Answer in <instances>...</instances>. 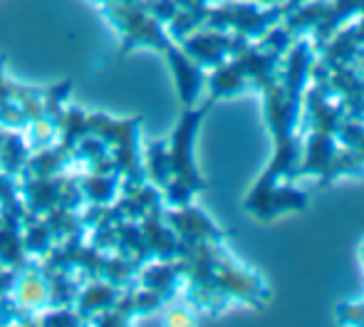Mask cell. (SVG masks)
I'll use <instances>...</instances> for the list:
<instances>
[{
	"mask_svg": "<svg viewBox=\"0 0 364 327\" xmlns=\"http://www.w3.org/2000/svg\"><path fill=\"white\" fill-rule=\"evenodd\" d=\"M208 104L201 109H191L186 107L181 122H178V129L173 134V144H171V154H168V171L176 173L178 183L188 186L191 191L203 188V178L198 176L196 166H193V139H196V132L201 119L206 117Z\"/></svg>",
	"mask_w": 364,
	"mask_h": 327,
	"instance_id": "obj_2",
	"label": "cell"
},
{
	"mask_svg": "<svg viewBox=\"0 0 364 327\" xmlns=\"http://www.w3.org/2000/svg\"><path fill=\"white\" fill-rule=\"evenodd\" d=\"M312 65H315V45L307 38L295 40L283 55L280 73L260 90L265 100L268 132L275 141V156L250 193H260L275 183L295 178L302 151V144L297 141V122H300V104L310 82Z\"/></svg>",
	"mask_w": 364,
	"mask_h": 327,
	"instance_id": "obj_1",
	"label": "cell"
},
{
	"mask_svg": "<svg viewBox=\"0 0 364 327\" xmlns=\"http://www.w3.org/2000/svg\"><path fill=\"white\" fill-rule=\"evenodd\" d=\"M307 206V193L295 186H285V183H275V186L265 188L260 193H250L245 198V211L253 213L260 221H273L285 213L305 211Z\"/></svg>",
	"mask_w": 364,
	"mask_h": 327,
	"instance_id": "obj_3",
	"label": "cell"
},
{
	"mask_svg": "<svg viewBox=\"0 0 364 327\" xmlns=\"http://www.w3.org/2000/svg\"><path fill=\"white\" fill-rule=\"evenodd\" d=\"M337 320L350 325H364V303H345L337 310Z\"/></svg>",
	"mask_w": 364,
	"mask_h": 327,
	"instance_id": "obj_4",
	"label": "cell"
},
{
	"mask_svg": "<svg viewBox=\"0 0 364 327\" xmlns=\"http://www.w3.org/2000/svg\"><path fill=\"white\" fill-rule=\"evenodd\" d=\"M360 255H362V263H364V243H362V248H360Z\"/></svg>",
	"mask_w": 364,
	"mask_h": 327,
	"instance_id": "obj_5",
	"label": "cell"
}]
</instances>
